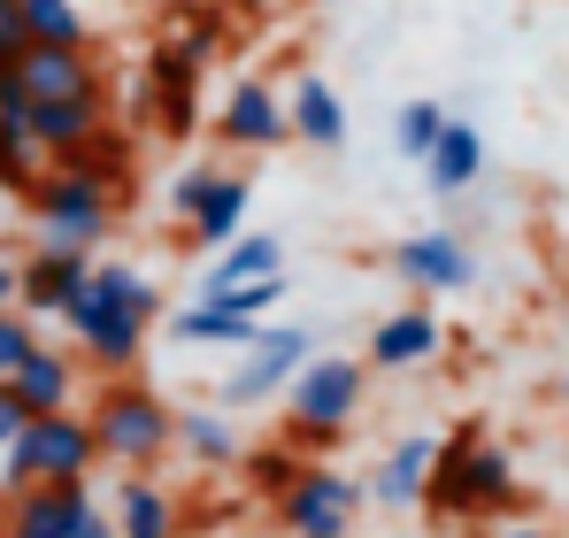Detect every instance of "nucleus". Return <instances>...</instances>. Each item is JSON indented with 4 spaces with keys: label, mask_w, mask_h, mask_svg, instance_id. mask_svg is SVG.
Instances as JSON below:
<instances>
[{
    "label": "nucleus",
    "mask_w": 569,
    "mask_h": 538,
    "mask_svg": "<svg viewBox=\"0 0 569 538\" xmlns=\"http://www.w3.org/2000/svg\"><path fill=\"white\" fill-rule=\"evenodd\" d=\"M170 208L186 216V247L192 255H216V247L239 239V223H247V208H254V178L216 170V162H192L186 178L170 185Z\"/></svg>",
    "instance_id": "8"
},
{
    "label": "nucleus",
    "mask_w": 569,
    "mask_h": 538,
    "mask_svg": "<svg viewBox=\"0 0 569 538\" xmlns=\"http://www.w3.org/2000/svg\"><path fill=\"white\" fill-rule=\"evenodd\" d=\"M216 139H223L231 155H278L284 139H292V123H284V92H270L262 78H239L231 100H223V116H216Z\"/></svg>",
    "instance_id": "13"
},
{
    "label": "nucleus",
    "mask_w": 569,
    "mask_h": 538,
    "mask_svg": "<svg viewBox=\"0 0 569 538\" xmlns=\"http://www.w3.org/2000/svg\"><path fill=\"white\" fill-rule=\"evenodd\" d=\"M0 70H8V54H0Z\"/></svg>",
    "instance_id": "38"
},
{
    "label": "nucleus",
    "mask_w": 569,
    "mask_h": 538,
    "mask_svg": "<svg viewBox=\"0 0 569 538\" xmlns=\"http://www.w3.org/2000/svg\"><path fill=\"white\" fill-rule=\"evenodd\" d=\"M239 8H254V16H262V8H284V0H239Z\"/></svg>",
    "instance_id": "36"
},
{
    "label": "nucleus",
    "mask_w": 569,
    "mask_h": 538,
    "mask_svg": "<svg viewBox=\"0 0 569 538\" xmlns=\"http://www.w3.org/2000/svg\"><path fill=\"white\" fill-rule=\"evenodd\" d=\"M284 123H292V139L316 147V155H339V147H347V100L323 86L316 70L292 78V92H284Z\"/></svg>",
    "instance_id": "18"
},
{
    "label": "nucleus",
    "mask_w": 569,
    "mask_h": 538,
    "mask_svg": "<svg viewBox=\"0 0 569 538\" xmlns=\"http://www.w3.org/2000/svg\"><path fill=\"white\" fill-rule=\"evenodd\" d=\"M284 292V269H270V277H247V285H216V292H192V300H208V308H223V316H239V323H262L270 308H278Z\"/></svg>",
    "instance_id": "25"
},
{
    "label": "nucleus",
    "mask_w": 569,
    "mask_h": 538,
    "mask_svg": "<svg viewBox=\"0 0 569 538\" xmlns=\"http://www.w3.org/2000/svg\"><path fill=\"white\" fill-rule=\"evenodd\" d=\"M16 431H23V400H16V392H8V385H0V447H8V439H16Z\"/></svg>",
    "instance_id": "33"
},
{
    "label": "nucleus",
    "mask_w": 569,
    "mask_h": 538,
    "mask_svg": "<svg viewBox=\"0 0 569 538\" xmlns=\"http://www.w3.org/2000/svg\"><path fill=\"white\" fill-rule=\"evenodd\" d=\"M39 170H47V155L31 147V131H23L16 116H0V192H16V200H23Z\"/></svg>",
    "instance_id": "27"
},
{
    "label": "nucleus",
    "mask_w": 569,
    "mask_h": 538,
    "mask_svg": "<svg viewBox=\"0 0 569 538\" xmlns=\"http://www.w3.org/2000/svg\"><path fill=\"white\" fill-rule=\"evenodd\" d=\"M431 454H439V439H400V447L385 454L378 469H370V485H362V500H378L385 516H408V508H423V477H431Z\"/></svg>",
    "instance_id": "21"
},
{
    "label": "nucleus",
    "mask_w": 569,
    "mask_h": 538,
    "mask_svg": "<svg viewBox=\"0 0 569 538\" xmlns=\"http://www.w3.org/2000/svg\"><path fill=\"white\" fill-rule=\"evenodd\" d=\"M16 78H23V92L31 100H70V92H108L100 86V62L86 54V47H23L16 54Z\"/></svg>",
    "instance_id": "17"
},
{
    "label": "nucleus",
    "mask_w": 569,
    "mask_h": 538,
    "mask_svg": "<svg viewBox=\"0 0 569 538\" xmlns=\"http://www.w3.org/2000/svg\"><path fill=\"white\" fill-rule=\"evenodd\" d=\"M108 516H116V538H178V500L154 469H123Z\"/></svg>",
    "instance_id": "20"
},
{
    "label": "nucleus",
    "mask_w": 569,
    "mask_h": 538,
    "mask_svg": "<svg viewBox=\"0 0 569 538\" xmlns=\"http://www.w3.org/2000/svg\"><path fill=\"white\" fill-rule=\"evenodd\" d=\"M16 8H23V31H31L39 47H86V39H93L78 0H16Z\"/></svg>",
    "instance_id": "26"
},
{
    "label": "nucleus",
    "mask_w": 569,
    "mask_h": 538,
    "mask_svg": "<svg viewBox=\"0 0 569 538\" xmlns=\"http://www.w3.org/2000/svg\"><path fill=\"white\" fill-rule=\"evenodd\" d=\"M0 308H16V255L0 247Z\"/></svg>",
    "instance_id": "34"
},
{
    "label": "nucleus",
    "mask_w": 569,
    "mask_h": 538,
    "mask_svg": "<svg viewBox=\"0 0 569 538\" xmlns=\"http://www.w3.org/2000/svg\"><path fill=\"white\" fill-rule=\"evenodd\" d=\"M362 392H370V369L355 355H308L284 385V431L292 447H331L355 416H362Z\"/></svg>",
    "instance_id": "4"
},
{
    "label": "nucleus",
    "mask_w": 569,
    "mask_h": 538,
    "mask_svg": "<svg viewBox=\"0 0 569 538\" xmlns=\"http://www.w3.org/2000/svg\"><path fill=\"white\" fill-rule=\"evenodd\" d=\"M300 461H308V454H292V447H262V454H254V492H262V500H278L284 485L300 477Z\"/></svg>",
    "instance_id": "29"
},
{
    "label": "nucleus",
    "mask_w": 569,
    "mask_h": 538,
    "mask_svg": "<svg viewBox=\"0 0 569 538\" xmlns=\"http://www.w3.org/2000/svg\"><path fill=\"white\" fill-rule=\"evenodd\" d=\"M254 331L262 323H239V316H223V308H208V300H192L170 316V339L178 347H254Z\"/></svg>",
    "instance_id": "24"
},
{
    "label": "nucleus",
    "mask_w": 569,
    "mask_h": 538,
    "mask_svg": "<svg viewBox=\"0 0 569 538\" xmlns=\"http://www.w3.org/2000/svg\"><path fill=\"white\" fill-rule=\"evenodd\" d=\"M170 447L186 454V461H200V469H231V461L247 454V439H239V424H231L223 408H178Z\"/></svg>",
    "instance_id": "22"
},
{
    "label": "nucleus",
    "mask_w": 569,
    "mask_h": 538,
    "mask_svg": "<svg viewBox=\"0 0 569 538\" xmlns=\"http://www.w3.org/2000/svg\"><path fill=\"white\" fill-rule=\"evenodd\" d=\"M362 477H347V469H331V461H300V477L284 485L278 500H270V516H278L284 538H355L362 524Z\"/></svg>",
    "instance_id": "7"
},
{
    "label": "nucleus",
    "mask_w": 569,
    "mask_h": 538,
    "mask_svg": "<svg viewBox=\"0 0 569 538\" xmlns=\"http://www.w3.org/2000/svg\"><path fill=\"white\" fill-rule=\"evenodd\" d=\"M8 392L23 400V416H54V408H78V392H86V355H70V347H31V355L8 369Z\"/></svg>",
    "instance_id": "15"
},
{
    "label": "nucleus",
    "mask_w": 569,
    "mask_h": 538,
    "mask_svg": "<svg viewBox=\"0 0 569 538\" xmlns=\"http://www.w3.org/2000/svg\"><path fill=\"white\" fill-rule=\"evenodd\" d=\"M86 269H93V247H70V239H39L31 255H16V308H23L31 323L62 316V308L78 300Z\"/></svg>",
    "instance_id": "11"
},
{
    "label": "nucleus",
    "mask_w": 569,
    "mask_h": 538,
    "mask_svg": "<svg viewBox=\"0 0 569 538\" xmlns=\"http://www.w3.org/2000/svg\"><path fill=\"white\" fill-rule=\"evenodd\" d=\"M154 316H162V285L139 277L131 262H93L86 285H78V300L62 308L70 347H78L86 369H100V377H131V361L147 355Z\"/></svg>",
    "instance_id": "1"
},
{
    "label": "nucleus",
    "mask_w": 569,
    "mask_h": 538,
    "mask_svg": "<svg viewBox=\"0 0 569 538\" xmlns=\"http://www.w3.org/2000/svg\"><path fill=\"white\" fill-rule=\"evenodd\" d=\"M385 269L416 292V300H439V292H470L477 285V247L462 239V231H416V239H392V255H385Z\"/></svg>",
    "instance_id": "9"
},
{
    "label": "nucleus",
    "mask_w": 569,
    "mask_h": 538,
    "mask_svg": "<svg viewBox=\"0 0 569 538\" xmlns=\"http://www.w3.org/2000/svg\"><path fill=\"white\" fill-rule=\"evenodd\" d=\"M239 369L223 377V408H262L270 392H284L292 385V369L316 355V339L300 331V323H262L254 331V347H239Z\"/></svg>",
    "instance_id": "10"
},
{
    "label": "nucleus",
    "mask_w": 569,
    "mask_h": 538,
    "mask_svg": "<svg viewBox=\"0 0 569 538\" xmlns=\"http://www.w3.org/2000/svg\"><path fill=\"white\" fill-rule=\"evenodd\" d=\"M447 347V331H439V316L423 308V300H408V308H392L370 323V347H362V369H423V361H439Z\"/></svg>",
    "instance_id": "16"
},
{
    "label": "nucleus",
    "mask_w": 569,
    "mask_h": 538,
    "mask_svg": "<svg viewBox=\"0 0 569 538\" xmlns=\"http://www.w3.org/2000/svg\"><path fill=\"white\" fill-rule=\"evenodd\" d=\"M86 424H93L100 461H116V469H162L170 431H178V408L162 392H147L139 377H100Z\"/></svg>",
    "instance_id": "3"
},
{
    "label": "nucleus",
    "mask_w": 569,
    "mask_h": 538,
    "mask_svg": "<svg viewBox=\"0 0 569 538\" xmlns=\"http://www.w3.org/2000/svg\"><path fill=\"white\" fill-rule=\"evenodd\" d=\"M439 123H447V108H439V100H408V108L392 116V147H400L408 162H423V155H431V139H439Z\"/></svg>",
    "instance_id": "28"
},
{
    "label": "nucleus",
    "mask_w": 569,
    "mask_h": 538,
    "mask_svg": "<svg viewBox=\"0 0 569 538\" xmlns=\"http://www.w3.org/2000/svg\"><path fill=\"white\" fill-rule=\"evenodd\" d=\"M100 447L86 408H54V416H23V431L0 447V500L23 492V485H47V477H93Z\"/></svg>",
    "instance_id": "5"
},
{
    "label": "nucleus",
    "mask_w": 569,
    "mask_h": 538,
    "mask_svg": "<svg viewBox=\"0 0 569 538\" xmlns=\"http://www.w3.org/2000/svg\"><path fill=\"white\" fill-rule=\"evenodd\" d=\"M23 131H31V147H39L47 162H70V155H86V147H93L100 131H108V92H70V100H31Z\"/></svg>",
    "instance_id": "14"
},
{
    "label": "nucleus",
    "mask_w": 569,
    "mask_h": 538,
    "mask_svg": "<svg viewBox=\"0 0 569 538\" xmlns=\"http://www.w3.org/2000/svg\"><path fill=\"white\" fill-rule=\"evenodd\" d=\"M492 538H555V531H547V524H500Z\"/></svg>",
    "instance_id": "35"
},
{
    "label": "nucleus",
    "mask_w": 569,
    "mask_h": 538,
    "mask_svg": "<svg viewBox=\"0 0 569 538\" xmlns=\"http://www.w3.org/2000/svg\"><path fill=\"white\" fill-rule=\"evenodd\" d=\"M39 347V323L23 316V308H0V385H8V369Z\"/></svg>",
    "instance_id": "30"
},
{
    "label": "nucleus",
    "mask_w": 569,
    "mask_h": 538,
    "mask_svg": "<svg viewBox=\"0 0 569 538\" xmlns=\"http://www.w3.org/2000/svg\"><path fill=\"white\" fill-rule=\"evenodd\" d=\"M477 178H485V131H477L470 116H447L439 139H431V155H423V185H431L439 200H455V192H470Z\"/></svg>",
    "instance_id": "19"
},
{
    "label": "nucleus",
    "mask_w": 569,
    "mask_h": 538,
    "mask_svg": "<svg viewBox=\"0 0 569 538\" xmlns=\"http://www.w3.org/2000/svg\"><path fill=\"white\" fill-rule=\"evenodd\" d=\"M516 500H523L516 461H508V447H492L477 424H462L447 447L431 454V477H423V516L431 524H485V516H508Z\"/></svg>",
    "instance_id": "2"
},
{
    "label": "nucleus",
    "mask_w": 569,
    "mask_h": 538,
    "mask_svg": "<svg viewBox=\"0 0 569 538\" xmlns=\"http://www.w3.org/2000/svg\"><path fill=\"white\" fill-rule=\"evenodd\" d=\"M270 269H284V239L254 231V239L216 247V262L200 269V292H216V285H247V277H270Z\"/></svg>",
    "instance_id": "23"
},
{
    "label": "nucleus",
    "mask_w": 569,
    "mask_h": 538,
    "mask_svg": "<svg viewBox=\"0 0 569 538\" xmlns=\"http://www.w3.org/2000/svg\"><path fill=\"white\" fill-rule=\"evenodd\" d=\"M39 239H70V247H100L116 223V178H100L86 162H47L31 192H23Z\"/></svg>",
    "instance_id": "6"
},
{
    "label": "nucleus",
    "mask_w": 569,
    "mask_h": 538,
    "mask_svg": "<svg viewBox=\"0 0 569 538\" xmlns=\"http://www.w3.org/2000/svg\"><path fill=\"white\" fill-rule=\"evenodd\" d=\"M555 392H562V400H569V361H562V377H555Z\"/></svg>",
    "instance_id": "37"
},
{
    "label": "nucleus",
    "mask_w": 569,
    "mask_h": 538,
    "mask_svg": "<svg viewBox=\"0 0 569 538\" xmlns=\"http://www.w3.org/2000/svg\"><path fill=\"white\" fill-rule=\"evenodd\" d=\"M23 47H31V31H23V8H16V0H0V54L16 62Z\"/></svg>",
    "instance_id": "31"
},
{
    "label": "nucleus",
    "mask_w": 569,
    "mask_h": 538,
    "mask_svg": "<svg viewBox=\"0 0 569 538\" xmlns=\"http://www.w3.org/2000/svg\"><path fill=\"white\" fill-rule=\"evenodd\" d=\"M93 508V477H47L0 500V538H70Z\"/></svg>",
    "instance_id": "12"
},
{
    "label": "nucleus",
    "mask_w": 569,
    "mask_h": 538,
    "mask_svg": "<svg viewBox=\"0 0 569 538\" xmlns=\"http://www.w3.org/2000/svg\"><path fill=\"white\" fill-rule=\"evenodd\" d=\"M70 538H116V516H108V508L93 500V508L78 516V531H70Z\"/></svg>",
    "instance_id": "32"
}]
</instances>
